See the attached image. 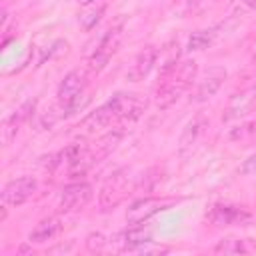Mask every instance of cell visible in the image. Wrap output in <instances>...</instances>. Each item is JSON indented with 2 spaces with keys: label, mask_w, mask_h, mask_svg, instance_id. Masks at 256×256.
<instances>
[{
  "label": "cell",
  "mask_w": 256,
  "mask_h": 256,
  "mask_svg": "<svg viewBox=\"0 0 256 256\" xmlns=\"http://www.w3.org/2000/svg\"><path fill=\"white\" fill-rule=\"evenodd\" d=\"M254 132H256V124L250 122V124H242V126H238V128H232L228 136H230V140H244V138L252 136Z\"/></svg>",
  "instance_id": "obj_24"
},
{
  "label": "cell",
  "mask_w": 256,
  "mask_h": 256,
  "mask_svg": "<svg viewBox=\"0 0 256 256\" xmlns=\"http://www.w3.org/2000/svg\"><path fill=\"white\" fill-rule=\"evenodd\" d=\"M108 102L114 108L118 122H134L146 108V100H142L136 94H124V92L114 94Z\"/></svg>",
  "instance_id": "obj_6"
},
{
  "label": "cell",
  "mask_w": 256,
  "mask_h": 256,
  "mask_svg": "<svg viewBox=\"0 0 256 256\" xmlns=\"http://www.w3.org/2000/svg\"><path fill=\"white\" fill-rule=\"evenodd\" d=\"M122 134H124V130H122V128H116V130H110L106 136H102V138L98 140V144H96V150H92L94 156H96V160L108 156V154L116 148V144L122 140Z\"/></svg>",
  "instance_id": "obj_20"
},
{
  "label": "cell",
  "mask_w": 256,
  "mask_h": 256,
  "mask_svg": "<svg viewBox=\"0 0 256 256\" xmlns=\"http://www.w3.org/2000/svg\"><path fill=\"white\" fill-rule=\"evenodd\" d=\"M216 40V28H206V30H196L190 34L188 38V44L186 48L190 52H198V50H204L208 46H212Z\"/></svg>",
  "instance_id": "obj_19"
},
{
  "label": "cell",
  "mask_w": 256,
  "mask_h": 256,
  "mask_svg": "<svg viewBox=\"0 0 256 256\" xmlns=\"http://www.w3.org/2000/svg\"><path fill=\"white\" fill-rule=\"evenodd\" d=\"M60 230H62L60 218H58V216H48V218H42V220L34 226V230L30 232L28 240H30V242H36V244H42V242H48V240L56 238V236L60 234Z\"/></svg>",
  "instance_id": "obj_17"
},
{
  "label": "cell",
  "mask_w": 256,
  "mask_h": 256,
  "mask_svg": "<svg viewBox=\"0 0 256 256\" xmlns=\"http://www.w3.org/2000/svg\"><path fill=\"white\" fill-rule=\"evenodd\" d=\"M254 110H256V88H246L242 92H236L228 100V104L222 112V120L224 122L238 120V118H242Z\"/></svg>",
  "instance_id": "obj_8"
},
{
  "label": "cell",
  "mask_w": 256,
  "mask_h": 256,
  "mask_svg": "<svg viewBox=\"0 0 256 256\" xmlns=\"http://www.w3.org/2000/svg\"><path fill=\"white\" fill-rule=\"evenodd\" d=\"M254 54H256V44H254Z\"/></svg>",
  "instance_id": "obj_27"
},
{
  "label": "cell",
  "mask_w": 256,
  "mask_h": 256,
  "mask_svg": "<svg viewBox=\"0 0 256 256\" xmlns=\"http://www.w3.org/2000/svg\"><path fill=\"white\" fill-rule=\"evenodd\" d=\"M224 80H226V68H222V66H210L202 74V78L198 80V88H196L194 100L196 102H204V100L212 98L220 90V86L224 84Z\"/></svg>",
  "instance_id": "obj_11"
},
{
  "label": "cell",
  "mask_w": 256,
  "mask_h": 256,
  "mask_svg": "<svg viewBox=\"0 0 256 256\" xmlns=\"http://www.w3.org/2000/svg\"><path fill=\"white\" fill-rule=\"evenodd\" d=\"M156 58H158L156 48H154V46H144V48L134 56L130 68L126 70V80H128V82H140V80H144V78L152 72V68H154V64H156Z\"/></svg>",
  "instance_id": "obj_10"
},
{
  "label": "cell",
  "mask_w": 256,
  "mask_h": 256,
  "mask_svg": "<svg viewBox=\"0 0 256 256\" xmlns=\"http://www.w3.org/2000/svg\"><path fill=\"white\" fill-rule=\"evenodd\" d=\"M206 126H208V120H206L202 114L194 116V118L184 126V130H182V134H180V140H178V148H180V152H188V150H192V146H194V144L200 140V136L204 134Z\"/></svg>",
  "instance_id": "obj_16"
},
{
  "label": "cell",
  "mask_w": 256,
  "mask_h": 256,
  "mask_svg": "<svg viewBox=\"0 0 256 256\" xmlns=\"http://www.w3.org/2000/svg\"><path fill=\"white\" fill-rule=\"evenodd\" d=\"M196 72H198V66L194 60H182V62H176L172 66L162 68L160 84H158L156 96H154L156 106L160 110L170 108L186 92V88L192 84Z\"/></svg>",
  "instance_id": "obj_1"
},
{
  "label": "cell",
  "mask_w": 256,
  "mask_h": 256,
  "mask_svg": "<svg viewBox=\"0 0 256 256\" xmlns=\"http://www.w3.org/2000/svg\"><path fill=\"white\" fill-rule=\"evenodd\" d=\"M84 244H86V250H88V252L98 254V252H104V250H106L108 240H106V236H104L102 232H90V234L86 236Z\"/></svg>",
  "instance_id": "obj_22"
},
{
  "label": "cell",
  "mask_w": 256,
  "mask_h": 256,
  "mask_svg": "<svg viewBox=\"0 0 256 256\" xmlns=\"http://www.w3.org/2000/svg\"><path fill=\"white\" fill-rule=\"evenodd\" d=\"M240 174H256V152H252L240 166Z\"/></svg>",
  "instance_id": "obj_25"
},
{
  "label": "cell",
  "mask_w": 256,
  "mask_h": 256,
  "mask_svg": "<svg viewBox=\"0 0 256 256\" xmlns=\"http://www.w3.org/2000/svg\"><path fill=\"white\" fill-rule=\"evenodd\" d=\"M250 250L252 248L246 244V240H240V238H226V240H220L214 246L216 254H244V252H250Z\"/></svg>",
  "instance_id": "obj_21"
},
{
  "label": "cell",
  "mask_w": 256,
  "mask_h": 256,
  "mask_svg": "<svg viewBox=\"0 0 256 256\" xmlns=\"http://www.w3.org/2000/svg\"><path fill=\"white\" fill-rule=\"evenodd\" d=\"M86 84H88V76H86L84 70H72V72H68L64 76V80L60 82V86H58V92H56L58 102H62V104L70 102L72 98H76L78 94L84 92Z\"/></svg>",
  "instance_id": "obj_15"
},
{
  "label": "cell",
  "mask_w": 256,
  "mask_h": 256,
  "mask_svg": "<svg viewBox=\"0 0 256 256\" xmlns=\"http://www.w3.org/2000/svg\"><path fill=\"white\" fill-rule=\"evenodd\" d=\"M80 4H90V2H94V0H78Z\"/></svg>",
  "instance_id": "obj_26"
},
{
  "label": "cell",
  "mask_w": 256,
  "mask_h": 256,
  "mask_svg": "<svg viewBox=\"0 0 256 256\" xmlns=\"http://www.w3.org/2000/svg\"><path fill=\"white\" fill-rule=\"evenodd\" d=\"M174 204V198H156V196H146L136 202H132L126 210V222L128 224H142L160 210H166L168 206Z\"/></svg>",
  "instance_id": "obj_4"
},
{
  "label": "cell",
  "mask_w": 256,
  "mask_h": 256,
  "mask_svg": "<svg viewBox=\"0 0 256 256\" xmlns=\"http://www.w3.org/2000/svg\"><path fill=\"white\" fill-rule=\"evenodd\" d=\"M122 38H124V24L122 22L116 24V26H112V28H108L104 32L102 40L98 42L94 54L88 60V70L90 72H100L110 62V58L118 52V48L122 44Z\"/></svg>",
  "instance_id": "obj_2"
},
{
  "label": "cell",
  "mask_w": 256,
  "mask_h": 256,
  "mask_svg": "<svg viewBox=\"0 0 256 256\" xmlns=\"http://www.w3.org/2000/svg\"><path fill=\"white\" fill-rule=\"evenodd\" d=\"M36 178L32 176H20L16 180H10L2 188V204L6 206H20L24 204L34 192H36Z\"/></svg>",
  "instance_id": "obj_7"
},
{
  "label": "cell",
  "mask_w": 256,
  "mask_h": 256,
  "mask_svg": "<svg viewBox=\"0 0 256 256\" xmlns=\"http://www.w3.org/2000/svg\"><path fill=\"white\" fill-rule=\"evenodd\" d=\"M34 106H36V100H28V102H24L20 108H16V110L2 122V142H4V146H8V144L16 138L20 126L32 116Z\"/></svg>",
  "instance_id": "obj_13"
},
{
  "label": "cell",
  "mask_w": 256,
  "mask_h": 256,
  "mask_svg": "<svg viewBox=\"0 0 256 256\" xmlns=\"http://www.w3.org/2000/svg\"><path fill=\"white\" fill-rule=\"evenodd\" d=\"M152 240V234L148 228H142L138 224H130L128 230H122L114 236L112 244L116 246L118 252H136L140 246Z\"/></svg>",
  "instance_id": "obj_9"
},
{
  "label": "cell",
  "mask_w": 256,
  "mask_h": 256,
  "mask_svg": "<svg viewBox=\"0 0 256 256\" xmlns=\"http://www.w3.org/2000/svg\"><path fill=\"white\" fill-rule=\"evenodd\" d=\"M256 10V0H232L230 4V18H242Z\"/></svg>",
  "instance_id": "obj_23"
},
{
  "label": "cell",
  "mask_w": 256,
  "mask_h": 256,
  "mask_svg": "<svg viewBox=\"0 0 256 256\" xmlns=\"http://www.w3.org/2000/svg\"><path fill=\"white\" fill-rule=\"evenodd\" d=\"M128 196V174L124 170L114 172L100 188L98 202L102 210H112L116 208L124 198Z\"/></svg>",
  "instance_id": "obj_3"
},
{
  "label": "cell",
  "mask_w": 256,
  "mask_h": 256,
  "mask_svg": "<svg viewBox=\"0 0 256 256\" xmlns=\"http://www.w3.org/2000/svg\"><path fill=\"white\" fill-rule=\"evenodd\" d=\"M106 12V0H94L90 4H84V8L80 10L78 14V24L84 32H90L98 22L100 18L104 16Z\"/></svg>",
  "instance_id": "obj_18"
},
{
  "label": "cell",
  "mask_w": 256,
  "mask_h": 256,
  "mask_svg": "<svg viewBox=\"0 0 256 256\" xmlns=\"http://www.w3.org/2000/svg\"><path fill=\"white\" fill-rule=\"evenodd\" d=\"M112 122H118V120H116V112H114V108L110 106V102H106V104L98 106L94 112H90L86 118H82L80 130L86 132V134H96L98 130L112 126Z\"/></svg>",
  "instance_id": "obj_14"
},
{
  "label": "cell",
  "mask_w": 256,
  "mask_h": 256,
  "mask_svg": "<svg viewBox=\"0 0 256 256\" xmlns=\"http://www.w3.org/2000/svg\"><path fill=\"white\" fill-rule=\"evenodd\" d=\"M94 196V188L88 184V182H74V184H68L62 192H60V198H58V208L62 212H74V210H80L84 208Z\"/></svg>",
  "instance_id": "obj_5"
},
{
  "label": "cell",
  "mask_w": 256,
  "mask_h": 256,
  "mask_svg": "<svg viewBox=\"0 0 256 256\" xmlns=\"http://www.w3.org/2000/svg\"><path fill=\"white\" fill-rule=\"evenodd\" d=\"M206 220L216 224V226L244 224L250 220V212H246L244 208H238V206H230V204H216L206 214Z\"/></svg>",
  "instance_id": "obj_12"
}]
</instances>
